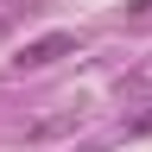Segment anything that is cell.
<instances>
[{
	"instance_id": "cell-1",
	"label": "cell",
	"mask_w": 152,
	"mask_h": 152,
	"mask_svg": "<svg viewBox=\"0 0 152 152\" xmlns=\"http://www.w3.org/2000/svg\"><path fill=\"white\" fill-rule=\"evenodd\" d=\"M64 51H76V32H51V38H38V45H26L19 70H45V64H57Z\"/></svg>"
}]
</instances>
